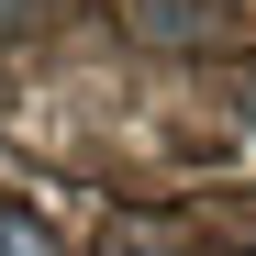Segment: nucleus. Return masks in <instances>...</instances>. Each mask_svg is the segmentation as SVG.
<instances>
[{
	"label": "nucleus",
	"mask_w": 256,
	"mask_h": 256,
	"mask_svg": "<svg viewBox=\"0 0 256 256\" xmlns=\"http://www.w3.org/2000/svg\"><path fill=\"white\" fill-rule=\"evenodd\" d=\"M0 256H56V234H34L22 212H0Z\"/></svg>",
	"instance_id": "nucleus-1"
}]
</instances>
